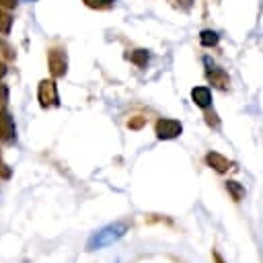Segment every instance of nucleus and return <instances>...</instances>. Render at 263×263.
I'll return each mask as SVG.
<instances>
[{
	"mask_svg": "<svg viewBox=\"0 0 263 263\" xmlns=\"http://www.w3.org/2000/svg\"><path fill=\"white\" fill-rule=\"evenodd\" d=\"M129 230V224L123 222V220H117V222H111L99 230H95L88 240H86V251H99V249H105L117 240H121L125 236V232Z\"/></svg>",
	"mask_w": 263,
	"mask_h": 263,
	"instance_id": "f257e3e1",
	"label": "nucleus"
},
{
	"mask_svg": "<svg viewBox=\"0 0 263 263\" xmlns=\"http://www.w3.org/2000/svg\"><path fill=\"white\" fill-rule=\"evenodd\" d=\"M37 101L43 109H49V107H58L60 105V95H58V86L53 80H41L39 86H37Z\"/></svg>",
	"mask_w": 263,
	"mask_h": 263,
	"instance_id": "f03ea898",
	"label": "nucleus"
},
{
	"mask_svg": "<svg viewBox=\"0 0 263 263\" xmlns=\"http://www.w3.org/2000/svg\"><path fill=\"white\" fill-rule=\"evenodd\" d=\"M154 132H156V138L158 140H175L181 136L183 132V125L181 121L177 119H171V117H160L154 125Z\"/></svg>",
	"mask_w": 263,
	"mask_h": 263,
	"instance_id": "7ed1b4c3",
	"label": "nucleus"
},
{
	"mask_svg": "<svg viewBox=\"0 0 263 263\" xmlns=\"http://www.w3.org/2000/svg\"><path fill=\"white\" fill-rule=\"evenodd\" d=\"M0 140L4 144H14L16 142V125H14V117L10 115V111L6 107L0 109Z\"/></svg>",
	"mask_w": 263,
	"mask_h": 263,
	"instance_id": "20e7f679",
	"label": "nucleus"
},
{
	"mask_svg": "<svg viewBox=\"0 0 263 263\" xmlns=\"http://www.w3.org/2000/svg\"><path fill=\"white\" fill-rule=\"evenodd\" d=\"M47 66L53 78H62L68 72V60L62 49H49L47 51Z\"/></svg>",
	"mask_w": 263,
	"mask_h": 263,
	"instance_id": "39448f33",
	"label": "nucleus"
},
{
	"mask_svg": "<svg viewBox=\"0 0 263 263\" xmlns=\"http://www.w3.org/2000/svg\"><path fill=\"white\" fill-rule=\"evenodd\" d=\"M205 64H208V70H205V76H208V80L216 86V88H220V90H226L228 88V84H230V78H228V74L222 70V68H218V66H210V60H205Z\"/></svg>",
	"mask_w": 263,
	"mask_h": 263,
	"instance_id": "423d86ee",
	"label": "nucleus"
},
{
	"mask_svg": "<svg viewBox=\"0 0 263 263\" xmlns=\"http://www.w3.org/2000/svg\"><path fill=\"white\" fill-rule=\"evenodd\" d=\"M205 162H208V166H212L216 173H226V171L232 166V162H230L228 158H224L222 154H218V152H208V154H205Z\"/></svg>",
	"mask_w": 263,
	"mask_h": 263,
	"instance_id": "0eeeda50",
	"label": "nucleus"
},
{
	"mask_svg": "<svg viewBox=\"0 0 263 263\" xmlns=\"http://www.w3.org/2000/svg\"><path fill=\"white\" fill-rule=\"evenodd\" d=\"M191 99H193V103H195L197 107L208 109V107L212 105V90H210L208 86H195V88L191 90Z\"/></svg>",
	"mask_w": 263,
	"mask_h": 263,
	"instance_id": "6e6552de",
	"label": "nucleus"
},
{
	"mask_svg": "<svg viewBox=\"0 0 263 263\" xmlns=\"http://www.w3.org/2000/svg\"><path fill=\"white\" fill-rule=\"evenodd\" d=\"M218 33L216 31H212V29H203L201 33H199V43L203 45V47H214V45H218Z\"/></svg>",
	"mask_w": 263,
	"mask_h": 263,
	"instance_id": "1a4fd4ad",
	"label": "nucleus"
},
{
	"mask_svg": "<svg viewBox=\"0 0 263 263\" xmlns=\"http://www.w3.org/2000/svg\"><path fill=\"white\" fill-rule=\"evenodd\" d=\"M127 58H129V62L136 64L138 68H144V66L148 64V51H146V49H134Z\"/></svg>",
	"mask_w": 263,
	"mask_h": 263,
	"instance_id": "9d476101",
	"label": "nucleus"
},
{
	"mask_svg": "<svg viewBox=\"0 0 263 263\" xmlns=\"http://www.w3.org/2000/svg\"><path fill=\"white\" fill-rule=\"evenodd\" d=\"M226 191L232 195L234 201H240L242 195H245V187L240 183H236V181H226Z\"/></svg>",
	"mask_w": 263,
	"mask_h": 263,
	"instance_id": "9b49d317",
	"label": "nucleus"
},
{
	"mask_svg": "<svg viewBox=\"0 0 263 263\" xmlns=\"http://www.w3.org/2000/svg\"><path fill=\"white\" fill-rule=\"evenodd\" d=\"M144 123H146V117H142V115H134V117L127 119V127L129 129H142Z\"/></svg>",
	"mask_w": 263,
	"mask_h": 263,
	"instance_id": "f8f14e48",
	"label": "nucleus"
},
{
	"mask_svg": "<svg viewBox=\"0 0 263 263\" xmlns=\"http://www.w3.org/2000/svg\"><path fill=\"white\" fill-rule=\"evenodd\" d=\"M10 27H12V18H10V14H6V12L0 10V33H8Z\"/></svg>",
	"mask_w": 263,
	"mask_h": 263,
	"instance_id": "ddd939ff",
	"label": "nucleus"
},
{
	"mask_svg": "<svg viewBox=\"0 0 263 263\" xmlns=\"http://www.w3.org/2000/svg\"><path fill=\"white\" fill-rule=\"evenodd\" d=\"M205 123L212 125V127H218V125H220V119H218V115H216L214 111H208V113H205Z\"/></svg>",
	"mask_w": 263,
	"mask_h": 263,
	"instance_id": "4468645a",
	"label": "nucleus"
},
{
	"mask_svg": "<svg viewBox=\"0 0 263 263\" xmlns=\"http://www.w3.org/2000/svg\"><path fill=\"white\" fill-rule=\"evenodd\" d=\"M0 53H2V55H6L8 60H14V53H12V49H10V47H8V45H6L2 39H0Z\"/></svg>",
	"mask_w": 263,
	"mask_h": 263,
	"instance_id": "2eb2a0df",
	"label": "nucleus"
},
{
	"mask_svg": "<svg viewBox=\"0 0 263 263\" xmlns=\"http://www.w3.org/2000/svg\"><path fill=\"white\" fill-rule=\"evenodd\" d=\"M0 177L2 179H10V168L6 166V162L0 158Z\"/></svg>",
	"mask_w": 263,
	"mask_h": 263,
	"instance_id": "dca6fc26",
	"label": "nucleus"
},
{
	"mask_svg": "<svg viewBox=\"0 0 263 263\" xmlns=\"http://www.w3.org/2000/svg\"><path fill=\"white\" fill-rule=\"evenodd\" d=\"M8 101V88L6 84H0V103H6Z\"/></svg>",
	"mask_w": 263,
	"mask_h": 263,
	"instance_id": "f3484780",
	"label": "nucleus"
},
{
	"mask_svg": "<svg viewBox=\"0 0 263 263\" xmlns=\"http://www.w3.org/2000/svg\"><path fill=\"white\" fill-rule=\"evenodd\" d=\"M86 6H90V8H101L103 6V2L101 0H82Z\"/></svg>",
	"mask_w": 263,
	"mask_h": 263,
	"instance_id": "a211bd4d",
	"label": "nucleus"
},
{
	"mask_svg": "<svg viewBox=\"0 0 263 263\" xmlns=\"http://www.w3.org/2000/svg\"><path fill=\"white\" fill-rule=\"evenodd\" d=\"M0 6H4V8H14V6H16V0H0Z\"/></svg>",
	"mask_w": 263,
	"mask_h": 263,
	"instance_id": "6ab92c4d",
	"label": "nucleus"
},
{
	"mask_svg": "<svg viewBox=\"0 0 263 263\" xmlns=\"http://www.w3.org/2000/svg\"><path fill=\"white\" fill-rule=\"evenodd\" d=\"M214 261H216V263H226V261L222 259V255H220L218 251H214Z\"/></svg>",
	"mask_w": 263,
	"mask_h": 263,
	"instance_id": "aec40b11",
	"label": "nucleus"
},
{
	"mask_svg": "<svg viewBox=\"0 0 263 263\" xmlns=\"http://www.w3.org/2000/svg\"><path fill=\"white\" fill-rule=\"evenodd\" d=\"M4 74H6V64H4V62H0V78H2Z\"/></svg>",
	"mask_w": 263,
	"mask_h": 263,
	"instance_id": "412c9836",
	"label": "nucleus"
},
{
	"mask_svg": "<svg viewBox=\"0 0 263 263\" xmlns=\"http://www.w3.org/2000/svg\"><path fill=\"white\" fill-rule=\"evenodd\" d=\"M101 2H103V6H107V4H111L113 0H101Z\"/></svg>",
	"mask_w": 263,
	"mask_h": 263,
	"instance_id": "4be33fe9",
	"label": "nucleus"
}]
</instances>
